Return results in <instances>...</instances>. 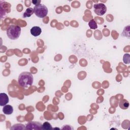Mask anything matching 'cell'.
Wrapping results in <instances>:
<instances>
[{"instance_id":"cell-1","label":"cell","mask_w":130,"mask_h":130,"mask_svg":"<svg viewBox=\"0 0 130 130\" xmlns=\"http://www.w3.org/2000/svg\"><path fill=\"white\" fill-rule=\"evenodd\" d=\"M33 81V76L28 72H23L18 77V84L20 86L24 88H27L30 86Z\"/></svg>"},{"instance_id":"cell-2","label":"cell","mask_w":130,"mask_h":130,"mask_svg":"<svg viewBox=\"0 0 130 130\" xmlns=\"http://www.w3.org/2000/svg\"><path fill=\"white\" fill-rule=\"evenodd\" d=\"M21 34V27L19 26L12 25L7 29V35L8 38L11 40H16Z\"/></svg>"},{"instance_id":"cell-3","label":"cell","mask_w":130,"mask_h":130,"mask_svg":"<svg viewBox=\"0 0 130 130\" xmlns=\"http://www.w3.org/2000/svg\"><path fill=\"white\" fill-rule=\"evenodd\" d=\"M34 13L39 18H44L47 16L48 14V9L47 7L42 4L36 5L34 8Z\"/></svg>"},{"instance_id":"cell-4","label":"cell","mask_w":130,"mask_h":130,"mask_svg":"<svg viewBox=\"0 0 130 130\" xmlns=\"http://www.w3.org/2000/svg\"><path fill=\"white\" fill-rule=\"evenodd\" d=\"M94 13L98 15L102 16L105 14L107 11V7L103 3L95 4L93 5Z\"/></svg>"},{"instance_id":"cell-5","label":"cell","mask_w":130,"mask_h":130,"mask_svg":"<svg viewBox=\"0 0 130 130\" xmlns=\"http://www.w3.org/2000/svg\"><path fill=\"white\" fill-rule=\"evenodd\" d=\"M42 124L38 121H30L27 123L25 129H42Z\"/></svg>"},{"instance_id":"cell-6","label":"cell","mask_w":130,"mask_h":130,"mask_svg":"<svg viewBox=\"0 0 130 130\" xmlns=\"http://www.w3.org/2000/svg\"><path fill=\"white\" fill-rule=\"evenodd\" d=\"M9 97L6 93H0V105L1 106H5L9 102Z\"/></svg>"},{"instance_id":"cell-7","label":"cell","mask_w":130,"mask_h":130,"mask_svg":"<svg viewBox=\"0 0 130 130\" xmlns=\"http://www.w3.org/2000/svg\"><path fill=\"white\" fill-rule=\"evenodd\" d=\"M42 32V29L39 26H34L30 29V34L34 37L39 36Z\"/></svg>"},{"instance_id":"cell-8","label":"cell","mask_w":130,"mask_h":130,"mask_svg":"<svg viewBox=\"0 0 130 130\" xmlns=\"http://www.w3.org/2000/svg\"><path fill=\"white\" fill-rule=\"evenodd\" d=\"M3 112L6 115H10L13 112V108L10 105H6L3 108Z\"/></svg>"},{"instance_id":"cell-9","label":"cell","mask_w":130,"mask_h":130,"mask_svg":"<svg viewBox=\"0 0 130 130\" xmlns=\"http://www.w3.org/2000/svg\"><path fill=\"white\" fill-rule=\"evenodd\" d=\"M119 106L121 109L125 110L128 108L129 103L125 99H122V100H121V101L119 102Z\"/></svg>"},{"instance_id":"cell-10","label":"cell","mask_w":130,"mask_h":130,"mask_svg":"<svg viewBox=\"0 0 130 130\" xmlns=\"http://www.w3.org/2000/svg\"><path fill=\"white\" fill-rule=\"evenodd\" d=\"M34 13V9H32V8H30V7L26 9L25 12L23 13V17L24 18L29 17L33 14Z\"/></svg>"},{"instance_id":"cell-11","label":"cell","mask_w":130,"mask_h":130,"mask_svg":"<svg viewBox=\"0 0 130 130\" xmlns=\"http://www.w3.org/2000/svg\"><path fill=\"white\" fill-rule=\"evenodd\" d=\"M88 26L91 29H95L98 27V25L96 24V22H95V20L93 19H91L89 22H88Z\"/></svg>"},{"instance_id":"cell-12","label":"cell","mask_w":130,"mask_h":130,"mask_svg":"<svg viewBox=\"0 0 130 130\" xmlns=\"http://www.w3.org/2000/svg\"><path fill=\"white\" fill-rule=\"evenodd\" d=\"M42 129H45V130H48L52 128L50 123L47 121L43 123V124H42Z\"/></svg>"},{"instance_id":"cell-13","label":"cell","mask_w":130,"mask_h":130,"mask_svg":"<svg viewBox=\"0 0 130 130\" xmlns=\"http://www.w3.org/2000/svg\"><path fill=\"white\" fill-rule=\"evenodd\" d=\"M123 62L125 64H128L130 62V55L128 53L125 54L123 57Z\"/></svg>"},{"instance_id":"cell-14","label":"cell","mask_w":130,"mask_h":130,"mask_svg":"<svg viewBox=\"0 0 130 130\" xmlns=\"http://www.w3.org/2000/svg\"><path fill=\"white\" fill-rule=\"evenodd\" d=\"M32 3L34 4V5H35L36 6V5H38L40 4V3H41V1H36V0H34V1H31Z\"/></svg>"}]
</instances>
